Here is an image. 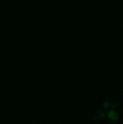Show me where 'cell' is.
<instances>
[{"label":"cell","instance_id":"6da1fadb","mask_svg":"<svg viewBox=\"0 0 123 124\" xmlns=\"http://www.w3.org/2000/svg\"><path fill=\"white\" fill-rule=\"evenodd\" d=\"M108 116H109V119L112 120V121H117V120H118V118H119L117 113L115 110H113L109 112Z\"/></svg>","mask_w":123,"mask_h":124},{"label":"cell","instance_id":"7a4b0ae2","mask_svg":"<svg viewBox=\"0 0 123 124\" xmlns=\"http://www.w3.org/2000/svg\"><path fill=\"white\" fill-rule=\"evenodd\" d=\"M0 39H1V36H0Z\"/></svg>","mask_w":123,"mask_h":124}]
</instances>
